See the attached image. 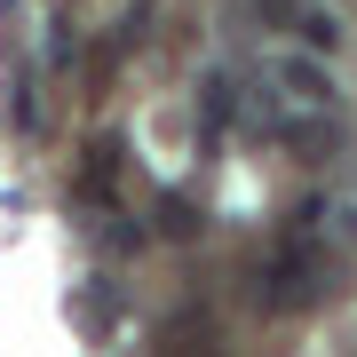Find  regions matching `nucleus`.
<instances>
[{"label": "nucleus", "instance_id": "obj_6", "mask_svg": "<svg viewBox=\"0 0 357 357\" xmlns=\"http://www.w3.org/2000/svg\"><path fill=\"white\" fill-rule=\"evenodd\" d=\"M159 222L175 230V238H191V230H199V222H191V206H183V199H167V206H159Z\"/></svg>", "mask_w": 357, "mask_h": 357}, {"label": "nucleus", "instance_id": "obj_1", "mask_svg": "<svg viewBox=\"0 0 357 357\" xmlns=\"http://www.w3.org/2000/svg\"><path fill=\"white\" fill-rule=\"evenodd\" d=\"M310 222H318V206H302V215L286 222L278 255L262 270V310H278V318H294V310H310V302L333 294V262H326V246L310 238Z\"/></svg>", "mask_w": 357, "mask_h": 357}, {"label": "nucleus", "instance_id": "obj_2", "mask_svg": "<svg viewBox=\"0 0 357 357\" xmlns=\"http://www.w3.org/2000/svg\"><path fill=\"white\" fill-rule=\"evenodd\" d=\"M112 183H119V135H96L88 175H79V199H112Z\"/></svg>", "mask_w": 357, "mask_h": 357}, {"label": "nucleus", "instance_id": "obj_5", "mask_svg": "<svg viewBox=\"0 0 357 357\" xmlns=\"http://www.w3.org/2000/svg\"><path fill=\"white\" fill-rule=\"evenodd\" d=\"M294 24H302L310 48H333V40H342V24H333V16H302V8H294Z\"/></svg>", "mask_w": 357, "mask_h": 357}, {"label": "nucleus", "instance_id": "obj_3", "mask_svg": "<svg viewBox=\"0 0 357 357\" xmlns=\"http://www.w3.org/2000/svg\"><path fill=\"white\" fill-rule=\"evenodd\" d=\"M278 79H286V88L302 96V103H326V96H333V79H326L318 64H278Z\"/></svg>", "mask_w": 357, "mask_h": 357}, {"label": "nucleus", "instance_id": "obj_4", "mask_svg": "<svg viewBox=\"0 0 357 357\" xmlns=\"http://www.w3.org/2000/svg\"><path fill=\"white\" fill-rule=\"evenodd\" d=\"M230 103H238V88H230V79L215 72V79H206V135H215L222 119H230Z\"/></svg>", "mask_w": 357, "mask_h": 357}]
</instances>
